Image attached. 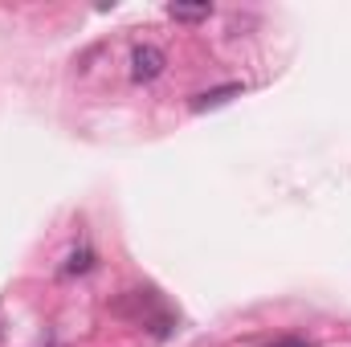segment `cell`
Wrapping results in <instances>:
<instances>
[{"mask_svg": "<svg viewBox=\"0 0 351 347\" xmlns=\"http://www.w3.org/2000/svg\"><path fill=\"white\" fill-rule=\"evenodd\" d=\"M164 70H168V58H164L160 45H135V49H131V82L147 86V82H156Z\"/></svg>", "mask_w": 351, "mask_h": 347, "instance_id": "6da1fadb", "label": "cell"}, {"mask_svg": "<svg viewBox=\"0 0 351 347\" xmlns=\"http://www.w3.org/2000/svg\"><path fill=\"white\" fill-rule=\"evenodd\" d=\"M241 82H225V86H213V90H200V94H192V110L196 115H204V110H217V106H225V102H233V98H241Z\"/></svg>", "mask_w": 351, "mask_h": 347, "instance_id": "7a4b0ae2", "label": "cell"}, {"mask_svg": "<svg viewBox=\"0 0 351 347\" xmlns=\"http://www.w3.org/2000/svg\"><path fill=\"white\" fill-rule=\"evenodd\" d=\"M164 12H168L172 21H180V25H200V21L213 16V4H180V0H172Z\"/></svg>", "mask_w": 351, "mask_h": 347, "instance_id": "3957f363", "label": "cell"}, {"mask_svg": "<svg viewBox=\"0 0 351 347\" xmlns=\"http://www.w3.org/2000/svg\"><path fill=\"white\" fill-rule=\"evenodd\" d=\"M62 270H66V274H86V270H94V250H90V246H78V250L66 258Z\"/></svg>", "mask_w": 351, "mask_h": 347, "instance_id": "277c9868", "label": "cell"}, {"mask_svg": "<svg viewBox=\"0 0 351 347\" xmlns=\"http://www.w3.org/2000/svg\"><path fill=\"white\" fill-rule=\"evenodd\" d=\"M265 347H311L306 339H298V335H278V339H269Z\"/></svg>", "mask_w": 351, "mask_h": 347, "instance_id": "5b68a950", "label": "cell"}]
</instances>
